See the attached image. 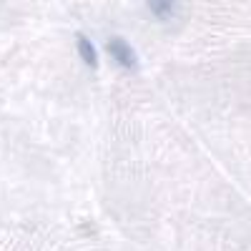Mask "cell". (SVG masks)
Returning <instances> with one entry per match:
<instances>
[{
  "mask_svg": "<svg viewBox=\"0 0 251 251\" xmlns=\"http://www.w3.org/2000/svg\"><path fill=\"white\" fill-rule=\"evenodd\" d=\"M149 8H151L156 15H161V18L171 15V13L176 10V5H174V3H149Z\"/></svg>",
  "mask_w": 251,
  "mask_h": 251,
  "instance_id": "cell-3",
  "label": "cell"
},
{
  "mask_svg": "<svg viewBox=\"0 0 251 251\" xmlns=\"http://www.w3.org/2000/svg\"><path fill=\"white\" fill-rule=\"evenodd\" d=\"M108 53H111V58H116V63H121L123 68H136V53L126 40L111 38L108 40Z\"/></svg>",
  "mask_w": 251,
  "mask_h": 251,
  "instance_id": "cell-1",
  "label": "cell"
},
{
  "mask_svg": "<svg viewBox=\"0 0 251 251\" xmlns=\"http://www.w3.org/2000/svg\"><path fill=\"white\" fill-rule=\"evenodd\" d=\"M78 53H80V58H83V63H86V66H91V68H96V66H98L96 48H93V43H91L88 38L78 35Z\"/></svg>",
  "mask_w": 251,
  "mask_h": 251,
  "instance_id": "cell-2",
  "label": "cell"
}]
</instances>
